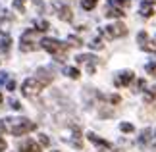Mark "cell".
Returning <instances> with one entry per match:
<instances>
[{
    "label": "cell",
    "instance_id": "obj_1",
    "mask_svg": "<svg viewBox=\"0 0 156 152\" xmlns=\"http://www.w3.org/2000/svg\"><path fill=\"white\" fill-rule=\"evenodd\" d=\"M2 125L12 135H25V133L37 129V125L33 121H29L27 118H6V119H2Z\"/></svg>",
    "mask_w": 156,
    "mask_h": 152
},
{
    "label": "cell",
    "instance_id": "obj_2",
    "mask_svg": "<svg viewBox=\"0 0 156 152\" xmlns=\"http://www.w3.org/2000/svg\"><path fill=\"white\" fill-rule=\"evenodd\" d=\"M41 44H43L44 50H48L52 56H56V60H64L66 58V54H68V44L62 41H58V39H43L41 41Z\"/></svg>",
    "mask_w": 156,
    "mask_h": 152
},
{
    "label": "cell",
    "instance_id": "obj_3",
    "mask_svg": "<svg viewBox=\"0 0 156 152\" xmlns=\"http://www.w3.org/2000/svg\"><path fill=\"white\" fill-rule=\"evenodd\" d=\"M44 85L39 81L37 77H31V79H25L21 85V93L27 96V98H35L39 93H41V89H43Z\"/></svg>",
    "mask_w": 156,
    "mask_h": 152
},
{
    "label": "cell",
    "instance_id": "obj_4",
    "mask_svg": "<svg viewBox=\"0 0 156 152\" xmlns=\"http://www.w3.org/2000/svg\"><path fill=\"white\" fill-rule=\"evenodd\" d=\"M35 35H37V29H27V31H23V35H21V42H20L21 52H31V50H35V48H37Z\"/></svg>",
    "mask_w": 156,
    "mask_h": 152
},
{
    "label": "cell",
    "instance_id": "obj_5",
    "mask_svg": "<svg viewBox=\"0 0 156 152\" xmlns=\"http://www.w3.org/2000/svg\"><path fill=\"white\" fill-rule=\"evenodd\" d=\"M52 10H56V16L62 21H71L73 19V14H71V8L66 2H52Z\"/></svg>",
    "mask_w": 156,
    "mask_h": 152
},
{
    "label": "cell",
    "instance_id": "obj_6",
    "mask_svg": "<svg viewBox=\"0 0 156 152\" xmlns=\"http://www.w3.org/2000/svg\"><path fill=\"white\" fill-rule=\"evenodd\" d=\"M127 33V27L123 23H112V25H106L104 27V35L108 39H119Z\"/></svg>",
    "mask_w": 156,
    "mask_h": 152
},
{
    "label": "cell",
    "instance_id": "obj_7",
    "mask_svg": "<svg viewBox=\"0 0 156 152\" xmlns=\"http://www.w3.org/2000/svg\"><path fill=\"white\" fill-rule=\"evenodd\" d=\"M77 64H85L89 73H94V65H97V58L91 54H79L77 56Z\"/></svg>",
    "mask_w": 156,
    "mask_h": 152
},
{
    "label": "cell",
    "instance_id": "obj_8",
    "mask_svg": "<svg viewBox=\"0 0 156 152\" xmlns=\"http://www.w3.org/2000/svg\"><path fill=\"white\" fill-rule=\"evenodd\" d=\"M133 79H135L133 71H122V73H118V77H116L114 83H116V87H127Z\"/></svg>",
    "mask_w": 156,
    "mask_h": 152
},
{
    "label": "cell",
    "instance_id": "obj_9",
    "mask_svg": "<svg viewBox=\"0 0 156 152\" xmlns=\"http://www.w3.org/2000/svg\"><path fill=\"white\" fill-rule=\"evenodd\" d=\"M20 152H41V147L35 141H31V139H27V141H23L20 144Z\"/></svg>",
    "mask_w": 156,
    "mask_h": 152
},
{
    "label": "cell",
    "instance_id": "obj_10",
    "mask_svg": "<svg viewBox=\"0 0 156 152\" xmlns=\"http://www.w3.org/2000/svg\"><path fill=\"white\" fill-rule=\"evenodd\" d=\"M87 137H89V141H91V143L94 144V147H100L102 150H108V148H110V143L104 141V139H100V137H97L94 133H89Z\"/></svg>",
    "mask_w": 156,
    "mask_h": 152
},
{
    "label": "cell",
    "instance_id": "obj_11",
    "mask_svg": "<svg viewBox=\"0 0 156 152\" xmlns=\"http://www.w3.org/2000/svg\"><path fill=\"white\" fill-rule=\"evenodd\" d=\"M154 12H156V4H154V2H151V0H147V2L143 0V2H141V14H143V16L151 17Z\"/></svg>",
    "mask_w": 156,
    "mask_h": 152
},
{
    "label": "cell",
    "instance_id": "obj_12",
    "mask_svg": "<svg viewBox=\"0 0 156 152\" xmlns=\"http://www.w3.org/2000/svg\"><path fill=\"white\" fill-rule=\"evenodd\" d=\"M137 42H139V44H141V48H147V50H151V52H154V46H151V44H148V35L147 33H139V35H137Z\"/></svg>",
    "mask_w": 156,
    "mask_h": 152
},
{
    "label": "cell",
    "instance_id": "obj_13",
    "mask_svg": "<svg viewBox=\"0 0 156 152\" xmlns=\"http://www.w3.org/2000/svg\"><path fill=\"white\" fill-rule=\"evenodd\" d=\"M37 79H39V81L43 83V85H48V83H52V75H50V73H48V71H46L44 68H41V69L37 71Z\"/></svg>",
    "mask_w": 156,
    "mask_h": 152
},
{
    "label": "cell",
    "instance_id": "obj_14",
    "mask_svg": "<svg viewBox=\"0 0 156 152\" xmlns=\"http://www.w3.org/2000/svg\"><path fill=\"white\" fill-rule=\"evenodd\" d=\"M148 143H151V129H145L139 137V147H145Z\"/></svg>",
    "mask_w": 156,
    "mask_h": 152
},
{
    "label": "cell",
    "instance_id": "obj_15",
    "mask_svg": "<svg viewBox=\"0 0 156 152\" xmlns=\"http://www.w3.org/2000/svg\"><path fill=\"white\" fill-rule=\"evenodd\" d=\"M10 42H12L10 35L0 33V48H2V50H8V48H10Z\"/></svg>",
    "mask_w": 156,
    "mask_h": 152
},
{
    "label": "cell",
    "instance_id": "obj_16",
    "mask_svg": "<svg viewBox=\"0 0 156 152\" xmlns=\"http://www.w3.org/2000/svg\"><path fill=\"white\" fill-rule=\"evenodd\" d=\"M106 16H108V17H123V16H125V12H122L119 8H108Z\"/></svg>",
    "mask_w": 156,
    "mask_h": 152
},
{
    "label": "cell",
    "instance_id": "obj_17",
    "mask_svg": "<svg viewBox=\"0 0 156 152\" xmlns=\"http://www.w3.org/2000/svg\"><path fill=\"white\" fill-rule=\"evenodd\" d=\"M129 2H131V0H110V4H114V8H119V10L127 8Z\"/></svg>",
    "mask_w": 156,
    "mask_h": 152
},
{
    "label": "cell",
    "instance_id": "obj_18",
    "mask_svg": "<svg viewBox=\"0 0 156 152\" xmlns=\"http://www.w3.org/2000/svg\"><path fill=\"white\" fill-rule=\"evenodd\" d=\"M64 73L68 77H71V79H77V77H79V69H77V68H66Z\"/></svg>",
    "mask_w": 156,
    "mask_h": 152
},
{
    "label": "cell",
    "instance_id": "obj_19",
    "mask_svg": "<svg viewBox=\"0 0 156 152\" xmlns=\"http://www.w3.org/2000/svg\"><path fill=\"white\" fill-rule=\"evenodd\" d=\"M119 131H122V133H133L135 127L131 123H125V121H123V123H119Z\"/></svg>",
    "mask_w": 156,
    "mask_h": 152
},
{
    "label": "cell",
    "instance_id": "obj_20",
    "mask_svg": "<svg viewBox=\"0 0 156 152\" xmlns=\"http://www.w3.org/2000/svg\"><path fill=\"white\" fill-rule=\"evenodd\" d=\"M97 2H98V0H81V6L85 10H93L94 6H97Z\"/></svg>",
    "mask_w": 156,
    "mask_h": 152
},
{
    "label": "cell",
    "instance_id": "obj_21",
    "mask_svg": "<svg viewBox=\"0 0 156 152\" xmlns=\"http://www.w3.org/2000/svg\"><path fill=\"white\" fill-rule=\"evenodd\" d=\"M68 42H69L71 46H81L83 41H81L79 37H75V35H69V37H68Z\"/></svg>",
    "mask_w": 156,
    "mask_h": 152
},
{
    "label": "cell",
    "instance_id": "obj_22",
    "mask_svg": "<svg viewBox=\"0 0 156 152\" xmlns=\"http://www.w3.org/2000/svg\"><path fill=\"white\" fill-rule=\"evenodd\" d=\"M154 96H156V87H152V89L145 94V102H152V100H154Z\"/></svg>",
    "mask_w": 156,
    "mask_h": 152
},
{
    "label": "cell",
    "instance_id": "obj_23",
    "mask_svg": "<svg viewBox=\"0 0 156 152\" xmlns=\"http://www.w3.org/2000/svg\"><path fill=\"white\" fill-rule=\"evenodd\" d=\"M147 73H151V75H156V62H151V64H147Z\"/></svg>",
    "mask_w": 156,
    "mask_h": 152
},
{
    "label": "cell",
    "instance_id": "obj_24",
    "mask_svg": "<svg viewBox=\"0 0 156 152\" xmlns=\"http://www.w3.org/2000/svg\"><path fill=\"white\" fill-rule=\"evenodd\" d=\"M35 29H39V31H46V29H48V21H44V19H43V21H39Z\"/></svg>",
    "mask_w": 156,
    "mask_h": 152
},
{
    "label": "cell",
    "instance_id": "obj_25",
    "mask_svg": "<svg viewBox=\"0 0 156 152\" xmlns=\"http://www.w3.org/2000/svg\"><path fill=\"white\" fill-rule=\"evenodd\" d=\"M23 6H25V0H14V8L23 12Z\"/></svg>",
    "mask_w": 156,
    "mask_h": 152
},
{
    "label": "cell",
    "instance_id": "obj_26",
    "mask_svg": "<svg viewBox=\"0 0 156 152\" xmlns=\"http://www.w3.org/2000/svg\"><path fill=\"white\" fill-rule=\"evenodd\" d=\"M89 46L91 48H102V42H100V39H94L93 42H89Z\"/></svg>",
    "mask_w": 156,
    "mask_h": 152
},
{
    "label": "cell",
    "instance_id": "obj_27",
    "mask_svg": "<svg viewBox=\"0 0 156 152\" xmlns=\"http://www.w3.org/2000/svg\"><path fill=\"white\" fill-rule=\"evenodd\" d=\"M10 106L14 108V110H21V104H20V102H17L16 98H12V100H10Z\"/></svg>",
    "mask_w": 156,
    "mask_h": 152
},
{
    "label": "cell",
    "instance_id": "obj_28",
    "mask_svg": "<svg viewBox=\"0 0 156 152\" xmlns=\"http://www.w3.org/2000/svg\"><path fill=\"white\" fill-rule=\"evenodd\" d=\"M39 141H41V144H43V147H48V137H46V135H39Z\"/></svg>",
    "mask_w": 156,
    "mask_h": 152
},
{
    "label": "cell",
    "instance_id": "obj_29",
    "mask_svg": "<svg viewBox=\"0 0 156 152\" xmlns=\"http://www.w3.org/2000/svg\"><path fill=\"white\" fill-rule=\"evenodd\" d=\"M4 83H8V73H6V71L0 73V85H4Z\"/></svg>",
    "mask_w": 156,
    "mask_h": 152
},
{
    "label": "cell",
    "instance_id": "obj_30",
    "mask_svg": "<svg viewBox=\"0 0 156 152\" xmlns=\"http://www.w3.org/2000/svg\"><path fill=\"white\" fill-rule=\"evenodd\" d=\"M6 148H8V144H6V141H4L2 137H0V152H4Z\"/></svg>",
    "mask_w": 156,
    "mask_h": 152
},
{
    "label": "cell",
    "instance_id": "obj_31",
    "mask_svg": "<svg viewBox=\"0 0 156 152\" xmlns=\"http://www.w3.org/2000/svg\"><path fill=\"white\" fill-rule=\"evenodd\" d=\"M8 90H16V83L14 81H8Z\"/></svg>",
    "mask_w": 156,
    "mask_h": 152
},
{
    "label": "cell",
    "instance_id": "obj_32",
    "mask_svg": "<svg viewBox=\"0 0 156 152\" xmlns=\"http://www.w3.org/2000/svg\"><path fill=\"white\" fill-rule=\"evenodd\" d=\"M110 102H119V96H110Z\"/></svg>",
    "mask_w": 156,
    "mask_h": 152
},
{
    "label": "cell",
    "instance_id": "obj_33",
    "mask_svg": "<svg viewBox=\"0 0 156 152\" xmlns=\"http://www.w3.org/2000/svg\"><path fill=\"white\" fill-rule=\"evenodd\" d=\"M0 102H2V94H0Z\"/></svg>",
    "mask_w": 156,
    "mask_h": 152
},
{
    "label": "cell",
    "instance_id": "obj_34",
    "mask_svg": "<svg viewBox=\"0 0 156 152\" xmlns=\"http://www.w3.org/2000/svg\"><path fill=\"white\" fill-rule=\"evenodd\" d=\"M54 152H60V150H54Z\"/></svg>",
    "mask_w": 156,
    "mask_h": 152
},
{
    "label": "cell",
    "instance_id": "obj_35",
    "mask_svg": "<svg viewBox=\"0 0 156 152\" xmlns=\"http://www.w3.org/2000/svg\"><path fill=\"white\" fill-rule=\"evenodd\" d=\"M154 137H156V135H154ZM154 144H156V143H154Z\"/></svg>",
    "mask_w": 156,
    "mask_h": 152
}]
</instances>
